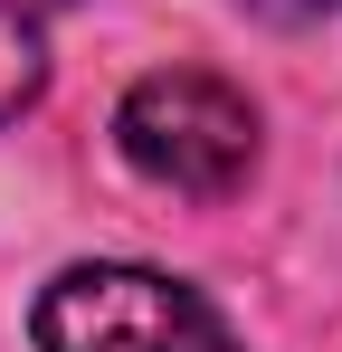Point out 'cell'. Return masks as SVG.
<instances>
[{"instance_id": "obj_4", "label": "cell", "mask_w": 342, "mask_h": 352, "mask_svg": "<svg viewBox=\"0 0 342 352\" xmlns=\"http://www.w3.org/2000/svg\"><path fill=\"white\" fill-rule=\"evenodd\" d=\"M266 19H323V10H342V0H257Z\"/></svg>"}, {"instance_id": "obj_1", "label": "cell", "mask_w": 342, "mask_h": 352, "mask_svg": "<svg viewBox=\"0 0 342 352\" xmlns=\"http://www.w3.org/2000/svg\"><path fill=\"white\" fill-rule=\"evenodd\" d=\"M114 153L152 190H181V200H228L257 172V105L209 76V67H162L143 76L124 105H114Z\"/></svg>"}, {"instance_id": "obj_2", "label": "cell", "mask_w": 342, "mask_h": 352, "mask_svg": "<svg viewBox=\"0 0 342 352\" xmlns=\"http://www.w3.org/2000/svg\"><path fill=\"white\" fill-rule=\"evenodd\" d=\"M29 333H38V352H228L209 295L190 286V276L133 267V257L57 267L48 286H38Z\"/></svg>"}, {"instance_id": "obj_3", "label": "cell", "mask_w": 342, "mask_h": 352, "mask_svg": "<svg viewBox=\"0 0 342 352\" xmlns=\"http://www.w3.org/2000/svg\"><path fill=\"white\" fill-rule=\"evenodd\" d=\"M38 86H48L38 19H29V0H0V124H10V115H29V105H38Z\"/></svg>"}]
</instances>
